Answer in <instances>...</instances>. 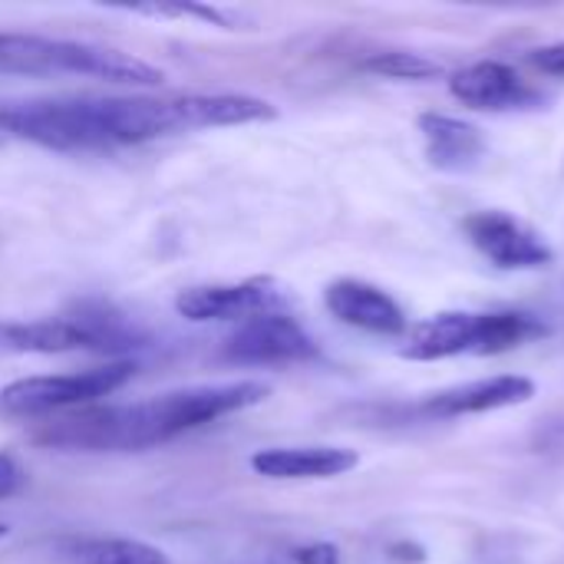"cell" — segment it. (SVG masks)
Masks as SVG:
<instances>
[{
	"label": "cell",
	"instance_id": "1",
	"mask_svg": "<svg viewBox=\"0 0 564 564\" xmlns=\"http://www.w3.org/2000/svg\"><path fill=\"white\" fill-rule=\"evenodd\" d=\"M268 99L245 93H185V96H59L0 102V132L56 149L102 152L142 145L172 132L225 129L274 119Z\"/></svg>",
	"mask_w": 564,
	"mask_h": 564
},
{
	"label": "cell",
	"instance_id": "2",
	"mask_svg": "<svg viewBox=\"0 0 564 564\" xmlns=\"http://www.w3.org/2000/svg\"><path fill=\"white\" fill-rule=\"evenodd\" d=\"M271 397V387L261 380L208 383L169 390L139 403L112 406H83L53 416L43 430L33 433L40 446L69 449V453H139L192 430H202L221 416L251 410Z\"/></svg>",
	"mask_w": 564,
	"mask_h": 564
},
{
	"label": "cell",
	"instance_id": "3",
	"mask_svg": "<svg viewBox=\"0 0 564 564\" xmlns=\"http://www.w3.org/2000/svg\"><path fill=\"white\" fill-rule=\"evenodd\" d=\"M0 73L20 76H93L126 86H155L165 73L132 53L109 46L53 40L36 33H0Z\"/></svg>",
	"mask_w": 564,
	"mask_h": 564
},
{
	"label": "cell",
	"instance_id": "4",
	"mask_svg": "<svg viewBox=\"0 0 564 564\" xmlns=\"http://www.w3.org/2000/svg\"><path fill=\"white\" fill-rule=\"evenodd\" d=\"M135 377V364L116 360L76 373H56V377H26L13 380L0 390V413L13 420H36V416H56L69 410L93 406L102 397H112Z\"/></svg>",
	"mask_w": 564,
	"mask_h": 564
},
{
	"label": "cell",
	"instance_id": "5",
	"mask_svg": "<svg viewBox=\"0 0 564 564\" xmlns=\"http://www.w3.org/2000/svg\"><path fill=\"white\" fill-rule=\"evenodd\" d=\"M135 337L106 314L46 317L26 324H0V357L23 354H73V350H122Z\"/></svg>",
	"mask_w": 564,
	"mask_h": 564
},
{
	"label": "cell",
	"instance_id": "6",
	"mask_svg": "<svg viewBox=\"0 0 564 564\" xmlns=\"http://www.w3.org/2000/svg\"><path fill=\"white\" fill-rule=\"evenodd\" d=\"M288 297L268 278H251L238 284H195L178 291L175 311L185 321L208 324V321H251L261 314H284Z\"/></svg>",
	"mask_w": 564,
	"mask_h": 564
},
{
	"label": "cell",
	"instance_id": "7",
	"mask_svg": "<svg viewBox=\"0 0 564 564\" xmlns=\"http://www.w3.org/2000/svg\"><path fill=\"white\" fill-rule=\"evenodd\" d=\"M469 241L496 264L506 271H535L549 268L555 261L552 245L522 218L509 212H476L463 221Z\"/></svg>",
	"mask_w": 564,
	"mask_h": 564
},
{
	"label": "cell",
	"instance_id": "8",
	"mask_svg": "<svg viewBox=\"0 0 564 564\" xmlns=\"http://www.w3.org/2000/svg\"><path fill=\"white\" fill-rule=\"evenodd\" d=\"M321 350L314 337L291 317V314H261L245 324L225 340V357L235 364H301L314 360Z\"/></svg>",
	"mask_w": 564,
	"mask_h": 564
},
{
	"label": "cell",
	"instance_id": "9",
	"mask_svg": "<svg viewBox=\"0 0 564 564\" xmlns=\"http://www.w3.org/2000/svg\"><path fill=\"white\" fill-rule=\"evenodd\" d=\"M449 93L479 112H512V109H532L542 102V93L516 73V66L499 59L473 63L449 79Z\"/></svg>",
	"mask_w": 564,
	"mask_h": 564
},
{
	"label": "cell",
	"instance_id": "10",
	"mask_svg": "<svg viewBox=\"0 0 564 564\" xmlns=\"http://www.w3.org/2000/svg\"><path fill=\"white\" fill-rule=\"evenodd\" d=\"M324 304L347 327H357V330H367V334H380V337L406 334L403 307L383 288H377V284H367V281H357V278H340V281L327 284Z\"/></svg>",
	"mask_w": 564,
	"mask_h": 564
},
{
	"label": "cell",
	"instance_id": "11",
	"mask_svg": "<svg viewBox=\"0 0 564 564\" xmlns=\"http://www.w3.org/2000/svg\"><path fill=\"white\" fill-rule=\"evenodd\" d=\"M535 397V383L519 373L506 377H489V380H473L463 387L440 390L420 403V413L436 416V420H456V416H476V413H492L506 406L529 403Z\"/></svg>",
	"mask_w": 564,
	"mask_h": 564
},
{
	"label": "cell",
	"instance_id": "12",
	"mask_svg": "<svg viewBox=\"0 0 564 564\" xmlns=\"http://www.w3.org/2000/svg\"><path fill=\"white\" fill-rule=\"evenodd\" d=\"M360 456L344 446H271L251 456L264 479H334L357 469Z\"/></svg>",
	"mask_w": 564,
	"mask_h": 564
},
{
	"label": "cell",
	"instance_id": "13",
	"mask_svg": "<svg viewBox=\"0 0 564 564\" xmlns=\"http://www.w3.org/2000/svg\"><path fill=\"white\" fill-rule=\"evenodd\" d=\"M420 132L426 142V159L440 172H469L486 155V139L479 126L446 116V112H423Z\"/></svg>",
	"mask_w": 564,
	"mask_h": 564
},
{
	"label": "cell",
	"instance_id": "14",
	"mask_svg": "<svg viewBox=\"0 0 564 564\" xmlns=\"http://www.w3.org/2000/svg\"><path fill=\"white\" fill-rule=\"evenodd\" d=\"M476 334H479V314L446 311V314H436V317L416 324L410 330V340L400 350V357L430 364V360H449L459 354H473Z\"/></svg>",
	"mask_w": 564,
	"mask_h": 564
},
{
	"label": "cell",
	"instance_id": "15",
	"mask_svg": "<svg viewBox=\"0 0 564 564\" xmlns=\"http://www.w3.org/2000/svg\"><path fill=\"white\" fill-rule=\"evenodd\" d=\"M549 327L522 311H492V314H479V334H476V357H496L506 350H516L529 340L545 337Z\"/></svg>",
	"mask_w": 564,
	"mask_h": 564
},
{
	"label": "cell",
	"instance_id": "16",
	"mask_svg": "<svg viewBox=\"0 0 564 564\" xmlns=\"http://www.w3.org/2000/svg\"><path fill=\"white\" fill-rule=\"evenodd\" d=\"M66 564H169V558L135 539H79L63 552Z\"/></svg>",
	"mask_w": 564,
	"mask_h": 564
},
{
	"label": "cell",
	"instance_id": "17",
	"mask_svg": "<svg viewBox=\"0 0 564 564\" xmlns=\"http://www.w3.org/2000/svg\"><path fill=\"white\" fill-rule=\"evenodd\" d=\"M364 73L383 76V79H436L443 73V66L436 59H426L423 53H406V50H387V53H370L360 63Z\"/></svg>",
	"mask_w": 564,
	"mask_h": 564
},
{
	"label": "cell",
	"instance_id": "18",
	"mask_svg": "<svg viewBox=\"0 0 564 564\" xmlns=\"http://www.w3.org/2000/svg\"><path fill=\"white\" fill-rule=\"evenodd\" d=\"M135 13H149V17H198L205 23H218V26H228L235 23V17L228 10H218V7H202V3H135L129 7Z\"/></svg>",
	"mask_w": 564,
	"mask_h": 564
},
{
	"label": "cell",
	"instance_id": "19",
	"mask_svg": "<svg viewBox=\"0 0 564 564\" xmlns=\"http://www.w3.org/2000/svg\"><path fill=\"white\" fill-rule=\"evenodd\" d=\"M23 489V469L10 453H0V502Z\"/></svg>",
	"mask_w": 564,
	"mask_h": 564
},
{
	"label": "cell",
	"instance_id": "20",
	"mask_svg": "<svg viewBox=\"0 0 564 564\" xmlns=\"http://www.w3.org/2000/svg\"><path fill=\"white\" fill-rule=\"evenodd\" d=\"M532 66H539V69L549 73V76L564 79V40L562 43H552V46L535 50V53H532Z\"/></svg>",
	"mask_w": 564,
	"mask_h": 564
},
{
	"label": "cell",
	"instance_id": "21",
	"mask_svg": "<svg viewBox=\"0 0 564 564\" xmlns=\"http://www.w3.org/2000/svg\"><path fill=\"white\" fill-rule=\"evenodd\" d=\"M294 562L297 564H340V552L330 545V542H314V545H304L294 552Z\"/></svg>",
	"mask_w": 564,
	"mask_h": 564
},
{
	"label": "cell",
	"instance_id": "22",
	"mask_svg": "<svg viewBox=\"0 0 564 564\" xmlns=\"http://www.w3.org/2000/svg\"><path fill=\"white\" fill-rule=\"evenodd\" d=\"M390 555H393L397 562H423V558H426L420 545H393Z\"/></svg>",
	"mask_w": 564,
	"mask_h": 564
},
{
	"label": "cell",
	"instance_id": "23",
	"mask_svg": "<svg viewBox=\"0 0 564 564\" xmlns=\"http://www.w3.org/2000/svg\"><path fill=\"white\" fill-rule=\"evenodd\" d=\"M3 535H7V525H3V522H0V539H3Z\"/></svg>",
	"mask_w": 564,
	"mask_h": 564
}]
</instances>
